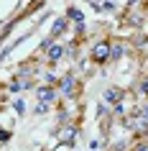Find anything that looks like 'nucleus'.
Here are the masks:
<instances>
[{"label": "nucleus", "instance_id": "obj_13", "mask_svg": "<svg viewBox=\"0 0 148 151\" xmlns=\"http://www.w3.org/2000/svg\"><path fill=\"white\" fill-rule=\"evenodd\" d=\"M13 110H16L18 115H21V118H23V115H26V100H21V97H18L16 103H13Z\"/></svg>", "mask_w": 148, "mask_h": 151}, {"label": "nucleus", "instance_id": "obj_15", "mask_svg": "<svg viewBox=\"0 0 148 151\" xmlns=\"http://www.w3.org/2000/svg\"><path fill=\"white\" fill-rule=\"evenodd\" d=\"M49 110H51V105H46V103H36V108H33L36 115H44V113H49Z\"/></svg>", "mask_w": 148, "mask_h": 151}, {"label": "nucleus", "instance_id": "obj_4", "mask_svg": "<svg viewBox=\"0 0 148 151\" xmlns=\"http://www.w3.org/2000/svg\"><path fill=\"white\" fill-rule=\"evenodd\" d=\"M123 100H125V90H123V87L110 85V87L102 90V103H107L110 108H112V105H117V103H123Z\"/></svg>", "mask_w": 148, "mask_h": 151}, {"label": "nucleus", "instance_id": "obj_16", "mask_svg": "<svg viewBox=\"0 0 148 151\" xmlns=\"http://www.w3.org/2000/svg\"><path fill=\"white\" fill-rule=\"evenodd\" d=\"M10 138H13V131H5V128H0V146H3V143H8Z\"/></svg>", "mask_w": 148, "mask_h": 151}, {"label": "nucleus", "instance_id": "obj_10", "mask_svg": "<svg viewBox=\"0 0 148 151\" xmlns=\"http://www.w3.org/2000/svg\"><path fill=\"white\" fill-rule=\"evenodd\" d=\"M64 16H66V21L69 23H87L84 13H82V8H77V5H69V8L64 10Z\"/></svg>", "mask_w": 148, "mask_h": 151}, {"label": "nucleus", "instance_id": "obj_14", "mask_svg": "<svg viewBox=\"0 0 148 151\" xmlns=\"http://www.w3.org/2000/svg\"><path fill=\"white\" fill-rule=\"evenodd\" d=\"M44 85H54L56 87V85H59V77H56L54 72H46V74H44Z\"/></svg>", "mask_w": 148, "mask_h": 151}, {"label": "nucleus", "instance_id": "obj_8", "mask_svg": "<svg viewBox=\"0 0 148 151\" xmlns=\"http://www.w3.org/2000/svg\"><path fill=\"white\" fill-rule=\"evenodd\" d=\"M89 3V8L94 13H115L117 10V3L115 0H87Z\"/></svg>", "mask_w": 148, "mask_h": 151}, {"label": "nucleus", "instance_id": "obj_5", "mask_svg": "<svg viewBox=\"0 0 148 151\" xmlns=\"http://www.w3.org/2000/svg\"><path fill=\"white\" fill-rule=\"evenodd\" d=\"M77 133H79L77 126H71V123H64V126L59 128V133H56V136H59V143H64V146H69V149H71V146L77 143Z\"/></svg>", "mask_w": 148, "mask_h": 151}, {"label": "nucleus", "instance_id": "obj_17", "mask_svg": "<svg viewBox=\"0 0 148 151\" xmlns=\"http://www.w3.org/2000/svg\"><path fill=\"white\" fill-rule=\"evenodd\" d=\"M130 151H148V141H135L130 146Z\"/></svg>", "mask_w": 148, "mask_h": 151}, {"label": "nucleus", "instance_id": "obj_9", "mask_svg": "<svg viewBox=\"0 0 148 151\" xmlns=\"http://www.w3.org/2000/svg\"><path fill=\"white\" fill-rule=\"evenodd\" d=\"M128 54V44L125 41H117L112 39V51H110V64H117V62H123V56Z\"/></svg>", "mask_w": 148, "mask_h": 151}, {"label": "nucleus", "instance_id": "obj_7", "mask_svg": "<svg viewBox=\"0 0 148 151\" xmlns=\"http://www.w3.org/2000/svg\"><path fill=\"white\" fill-rule=\"evenodd\" d=\"M64 56H66V49H64L61 44H54V46H51L46 54H44V64H49V67H56V64L61 62Z\"/></svg>", "mask_w": 148, "mask_h": 151}, {"label": "nucleus", "instance_id": "obj_18", "mask_svg": "<svg viewBox=\"0 0 148 151\" xmlns=\"http://www.w3.org/2000/svg\"><path fill=\"white\" fill-rule=\"evenodd\" d=\"M140 3H143V0H125V8L130 10V8H135V5H140Z\"/></svg>", "mask_w": 148, "mask_h": 151}, {"label": "nucleus", "instance_id": "obj_3", "mask_svg": "<svg viewBox=\"0 0 148 151\" xmlns=\"http://www.w3.org/2000/svg\"><path fill=\"white\" fill-rule=\"evenodd\" d=\"M59 90L54 87V85H39L36 87V100L39 103H46V105H56L59 103Z\"/></svg>", "mask_w": 148, "mask_h": 151}, {"label": "nucleus", "instance_id": "obj_1", "mask_svg": "<svg viewBox=\"0 0 148 151\" xmlns=\"http://www.w3.org/2000/svg\"><path fill=\"white\" fill-rule=\"evenodd\" d=\"M110 51H112V39L110 36H102L89 49V62L97 64V67H105V64H110Z\"/></svg>", "mask_w": 148, "mask_h": 151}, {"label": "nucleus", "instance_id": "obj_2", "mask_svg": "<svg viewBox=\"0 0 148 151\" xmlns=\"http://www.w3.org/2000/svg\"><path fill=\"white\" fill-rule=\"evenodd\" d=\"M56 90H59V95H64L66 100H77L79 92H82V82H79V77L74 74V72H66V74L59 77Z\"/></svg>", "mask_w": 148, "mask_h": 151}, {"label": "nucleus", "instance_id": "obj_12", "mask_svg": "<svg viewBox=\"0 0 148 151\" xmlns=\"http://www.w3.org/2000/svg\"><path fill=\"white\" fill-rule=\"evenodd\" d=\"M21 90H23V77H13V80H10V85H8V92H21Z\"/></svg>", "mask_w": 148, "mask_h": 151}, {"label": "nucleus", "instance_id": "obj_19", "mask_svg": "<svg viewBox=\"0 0 148 151\" xmlns=\"http://www.w3.org/2000/svg\"><path fill=\"white\" fill-rule=\"evenodd\" d=\"M89 149H92V151H97V149H102V141H100V138H94V141L89 143Z\"/></svg>", "mask_w": 148, "mask_h": 151}, {"label": "nucleus", "instance_id": "obj_6", "mask_svg": "<svg viewBox=\"0 0 148 151\" xmlns=\"http://www.w3.org/2000/svg\"><path fill=\"white\" fill-rule=\"evenodd\" d=\"M69 21H66V16H59V18H54V23H51V31H49V36L54 41H59L61 36H66V31H69Z\"/></svg>", "mask_w": 148, "mask_h": 151}, {"label": "nucleus", "instance_id": "obj_11", "mask_svg": "<svg viewBox=\"0 0 148 151\" xmlns=\"http://www.w3.org/2000/svg\"><path fill=\"white\" fill-rule=\"evenodd\" d=\"M130 115H135L138 120H143V123H148V100H143V103H138L135 108H133Z\"/></svg>", "mask_w": 148, "mask_h": 151}, {"label": "nucleus", "instance_id": "obj_20", "mask_svg": "<svg viewBox=\"0 0 148 151\" xmlns=\"http://www.w3.org/2000/svg\"><path fill=\"white\" fill-rule=\"evenodd\" d=\"M146 21H148V5H146Z\"/></svg>", "mask_w": 148, "mask_h": 151}]
</instances>
